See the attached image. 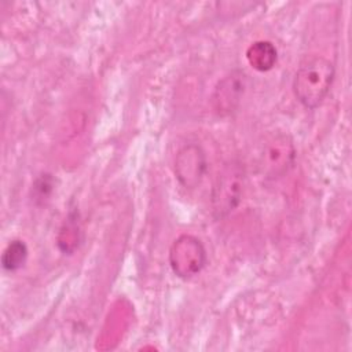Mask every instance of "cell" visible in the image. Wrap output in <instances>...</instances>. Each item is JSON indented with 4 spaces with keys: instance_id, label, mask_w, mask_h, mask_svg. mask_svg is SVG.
Segmentation results:
<instances>
[{
    "instance_id": "cell-5",
    "label": "cell",
    "mask_w": 352,
    "mask_h": 352,
    "mask_svg": "<svg viewBox=\"0 0 352 352\" xmlns=\"http://www.w3.org/2000/svg\"><path fill=\"white\" fill-rule=\"evenodd\" d=\"M175 176L184 188H195L204 180L208 169L206 155L197 143L184 144L175 157Z\"/></svg>"
},
{
    "instance_id": "cell-8",
    "label": "cell",
    "mask_w": 352,
    "mask_h": 352,
    "mask_svg": "<svg viewBox=\"0 0 352 352\" xmlns=\"http://www.w3.org/2000/svg\"><path fill=\"white\" fill-rule=\"evenodd\" d=\"M81 241V228L77 213H70L58 234V246L65 254H72Z\"/></svg>"
},
{
    "instance_id": "cell-1",
    "label": "cell",
    "mask_w": 352,
    "mask_h": 352,
    "mask_svg": "<svg viewBox=\"0 0 352 352\" xmlns=\"http://www.w3.org/2000/svg\"><path fill=\"white\" fill-rule=\"evenodd\" d=\"M336 67L333 62L320 55L304 58L293 78V94L305 109H316L330 92Z\"/></svg>"
},
{
    "instance_id": "cell-4",
    "label": "cell",
    "mask_w": 352,
    "mask_h": 352,
    "mask_svg": "<svg viewBox=\"0 0 352 352\" xmlns=\"http://www.w3.org/2000/svg\"><path fill=\"white\" fill-rule=\"evenodd\" d=\"M168 258L170 270L177 278L190 279L204 270L208 261V254L198 236L182 234L170 245Z\"/></svg>"
},
{
    "instance_id": "cell-7",
    "label": "cell",
    "mask_w": 352,
    "mask_h": 352,
    "mask_svg": "<svg viewBox=\"0 0 352 352\" xmlns=\"http://www.w3.org/2000/svg\"><path fill=\"white\" fill-rule=\"evenodd\" d=\"M246 59L254 70L268 72L278 60V51L271 41L258 40L252 43L246 50Z\"/></svg>"
},
{
    "instance_id": "cell-9",
    "label": "cell",
    "mask_w": 352,
    "mask_h": 352,
    "mask_svg": "<svg viewBox=\"0 0 352 352\" xmlns=\"http://www.w3.org/2000/svg\"><path fill=\"white\" fill-rule=\"evenodd\" d=\"M28 254H29V249L26 243L21 239H12L3 250L1 265L6 271H10V272L18 271L25 265L28 260Z\"/></svg>"
},
{
    "instance_id": "cell-10",
    "label": "cell",
    "mask_w": 352,
    "mask_h": 352,
    "mask_svg": "<svg viewBox=\"0 0 352 352\" xmlns=\"http://www.w3.org/2000/svg\"><path fill=\"white\" fill-rule=\"evenodd\" d=\"M36 199H47L54 190V179L51 175H41L33 184Z\"/></svg>"
},
{
    "instance_id": "cell-3",
    "label": "cell",
    "mask_w": 352,
    "mask_h": 352,
    "mask_svg": "<svg viewBox=\"0 0 352 352\" xmlns=\"http://www.w3.org/2000/svg\"><path fill=\"white\" fill-rule=\"evenodd\" d=\"M245 172L238 161H230L219 170L210 194L212 212L216 219L228 216L239 205Z\"/></svg>"
},
{
    "instance_id": "cell-6",
    "label": "cell",
    "mask_w": 352,
    "mask_h": 352,
    "mask_svg": "<svg viewBox=\"0 0 352 352\" xmlns=\"http://www.w3.org/2000/svg\"><path fill=\"white\" fill-rule=\"evenodd\" d=\"M248 88V76L242 70H232L219 80L212 94V107L221 116H231L239 106Z\"/></svg>"
},
{
    "instance_id": "cell-2",
    "label": "cell",
    "mask_w": 352,
    "mask_h": 352,
    "mask_svg": "<svg viewBox=\"0 0 352 352\" xmlns=\"http://www.w3.org/2000/svg\"><path fill=\"white\" fill-rule=\"evenodd\" d=\"M296 160L293 139L285 132H272L263 138L253 155L256 170L265 179H278L287 173Z\"/></svg>"
}]
</instances>
